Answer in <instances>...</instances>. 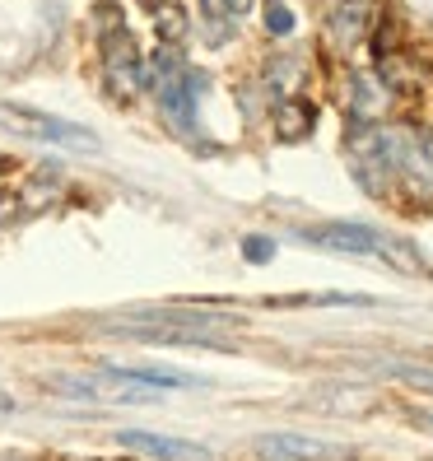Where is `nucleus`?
Listing matches in <instances>:
<instances>
[{"label": "nucleus", "mask_w": 433, "mask_h": 461, "mask_svg": "<svg viewBox=\"0 0 433 461\" xmlns=\"http://www.w3.org/2000/svg\"><path fill=\"white\" fill-rule=\"evenodd\" d=\"M0 126L14 131V135H29V140H47V145H70L79 154H94L98 149V135L89 126H75L61 122L51 113H38V107H19V103H0Z\"/></svg>", "instance_id": "1"}, {"label": "nucleus", "mask_w": 433, "mask_h": 461, "mask_svg": "<svg viewBox=\"0 0 433 461\" xmlns=\"http://www.w3.org/2000/svg\"><path fill=\"white\" fill-rule=\"evenodd\" d=\"M103 85L117 103H135L145 94V57L126 29H117L103 42Z\"/></svg>", "instance_id": "2"}, {"label": "nucleus", "mask_w": 433, "mask_h": 461, "mask_svg": "<svg viewBox=\"0 0 433 461\" xmlns=\"http://www.w3.org/2000/svg\"><path fill=\"white\" fill-rule=\"evenodd\" d=\"M308 242H321V248H336V252H401V242L383 238L368 224H321L308 229Z\"/></svg>", "instance_id": "3"}, {"label": "nucleus", "mask_w": 433, "mask_h": 461, "mask_svg": "<svg viewBox=\"0 0 433 461\" xmlns=\"http://www.w3.org/2000/svg\"><path fill=\"white\" fill-rule=\"evenodd\" d=\"M117 443L131 452H145L158 461H210V452L201 443H186V438H168V433H149V429H122Z\"/></svg>", "instance_id": "4"}, {"label": "nucleus", "mask_w": 433, "mask_h": 461, "mask_svg": "<svg viewBox=\"0 0 433 461\" xmlns=\"http://www.w3.org/2000/svg\"><path fill=\"white\" fill-rule=\"evenodd\" d=\"M257 456L261 461H327L331 447L303 438V433H266V438H257Z\"/></svg>", "instance_id": "5"}, {"label": "nucleus", "mask_w": 433, "mask_h": 461, "mask_svg": "<svg viewBox=\"0 0 433 461\" xmlns=\"http://www.w3.org/2000/svg\"><path fill=\"white\" fill-rule=\"evenodd\" d=\"M368 19H373V5L368 0H345V5H336L327 14V42L331 47H355L364 33H368Z\"/></svg>", "instance_id": "6"}, {"label": "nucleus", "mask_w": 433, "mask_h": 461, "mask_svg": "<svg viewBox=\"0 0 433 461\" xmlns=\"http://www.w3.org/2000/svg\"><path fill=\"white\" fill-rule=\"evenodd\" d=\"M312 126H317V107L308 103V98H280V107H275V135L284 145H293V140H308L312 135Z\"/></svg>", "instance_id": "7"}, {"label": "nucleus", "mask_w": 433, "mask_h": 461, "mask_svg": "<svg viewBox=\"0 0 433 461\" xmlns=\"http://www.w3.org/2000/svg\"><path fill=\"white\" fill-rule=\"evenodd\" d=\"M103 377L126 383V387H201V377H192V373H168V368H117V364H107Z\"/></svg>", "instance_id": "8"}, {"label": "nucleus", "mask_w": 433, "mask_h": 461, "mask_svg": "<svg viewBox=\"0 0 433 461\" xmlns=\"http://www.w3.org/2000/svg\"><path fill=\"white\" fill-rule=\"evenodd\" d=\"M340 303L364 308V303H373V298H364V294H289V298H270V308H340Z\"/></svg>", "instance_id": "9"}, {"label": "nucleus", "mask_w": 433, "mask_h": 461, "mask_svg": "<svg viewBox=\"0 0 433 461\" xmlns=\"http://www.w3.org/2000/svg\"><path fill=\"white\" fill-rule=\"evenodd\" d=\"M349 107H355V117H377L387 107V89H383V79H373V75H355V98H349Z\"/></svg>", "instance_id": "10"}, {"label": "nucleus", "mask_w": 433, "mask_h": 461, "mask_svg": "<svg viewBox=\"0 0 433 461\" xmlns=\"http://www.w3.org/2000/svg\"><path fill=\"white\" fill-rule=\"evenodd\" d=\"M154 23H158V33H164V42H182L186 38V10L182 5H158Z\"/></svg>", "instance_id": "11"}, {"label": "nucleus", "mask_w": 433, "mask_h": 461, "mask_svg": "<svg viewBox=\"0 0 433 461\" xmlns=\"http://www.w3.org/2000/svg\"><path fill=\"white\" fill-rule=\"evenodd\" d=\"M266 29H270V33H275V38H284V33H293V10H289V5H280V0H275V5H270V10H266Z\"/></svg>", "instance_id": "12"}, {"label": "nucleus", "mask_w": 433, "mask_h": 461, "mask_svg": "<svg viewBox=\"0 0 433 461\" xmlns=\"http://www.w3.org/2000/svg\"><path fill=\"white\" fill-rule=\"evenodd\" d=\"M242 252H248V261H270V257H275V242H270V238H248V242H242Z\"/></svg>", "instance_id": "13"}, {"label": "nucleus", "mask_w": 433, "mask_h": 461, "mask_svg": "<svg viewBox=\"0 0 433 461\" xmlns=\"http://www.w3.org/2000/svg\"><path fill=\"white\" fill-rule=\"evenodd\" d=\"M396 377H401V383H410V387H433V373L428 368H415V364H401Z\"/></svg>", "instance_id": "14"}, {"label": "nucleus", "mask_w": 433, "mask_h": 461, "mask_svg": "<svg viewBox=\"0 0 433 461\" xmlns=\"http://www.w3.org/2000/svg\"><path fill=\"white\" fill-rule=\"evenodd\" d=\"M51 387H57V392H70V396H94V387H89V383H75V377H57Z\"/></svg>", "instance_id": "15"}, {"label": "nucleus", "mask_w": 433, "mask_h": 461, "mask_svg": "<svg viewBox=\"0 0 433 461\" xmlns=\"http://www.w3.org/2000/svg\"><path fill=\"white\" fill-rule=\"evenodd\" d=\"M252 0H220V14H248Z\"/></svg>", "instance_id": "16"}, {"label": "nucleus", "mask_w": 433, "mask_h": 461, "mask_svg": "<svg viewBox=\"0 0 433 461\" xmlns=\"http://www.w3.org/2000/svg\"><path fill=\"white\" fill-rule=\"evenodd\" d=\"M0 415H14V401H10L5 392H0Z\"/></svg>", "instance_id": "17"}, {"label": "nucleus", "mask_w": 433, "mask_h": 461, "mask_svg": "<svg viewBox=\"0 0 433 461\" xmlns=\"http://www.w3.org/2000/svg\"><path fill=\"white\" fill-rule=\"evenodd\" d=\"M201 5H205V14H214V19H220V0H201Z\"/></svg>", "instance_id": "18"}, {"label": "nucleus", "mask_w": 433, "mask_h": 461, "mask_svg": "<svg viewBox=\"0 0 433 461\" xmlns=\"http://www.w3.org/2000/svg\"><path fill=\"white\" fill-rule=\"evenodd\" d=\"M424 424H428V429H433V415H424Z\"/></svg>", "instance_id": "19"}]
</instances>
